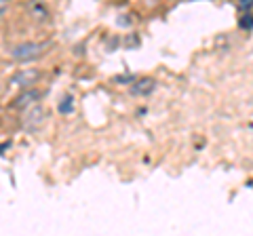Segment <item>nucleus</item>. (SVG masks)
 Listing matches in <instances>:
<instances>
[{"label": "nucleus", "instance_id": "1", "mask_svg": "<svg viewBox=\"0 0 253 236\" xmlns=\"http://www.w3.org/2000/svg\"><path fill=\"white\" fill-rule=\"evenodd\" d=\"M49 49L46 42H36V40H28L21 44H15L11 49V59L19 61V64H32V61L41 59L42 55Z\"/></svg>", "mask_w": 253, "mask_h": 236}, {"label": "nucleus", "instance_id": "3", "mask_svg": "<svg viewBox=\"0 0 253 236\" xmlns=\"http://www.w3.org/2000/svg\"><path fill=\"white\" fill-rule=\"evenodd\" d=\"M41 76H42L41 70H36V68H21L11 76L9 82L13 86H19V89H28V86H34L41 80Z\"/></svg>", "mask_w": 253, "mask_h": 236}, {"label": "nucleus", "instance_id": "7", "mask_svg": "<svg viewBox=\"0 0 253 236\" xmlns=\"http://www.w3.org/2000/svg\"><path fill=\"white\" fill-rule=\"evenodd\" d=\"M72 106H74V99H72V97H66V99H63V104L59 106V112H61V114L72 112Z\"/></svg>", "mask_w": 253, "mask_h": 236}, {"label": "nucleus", "instance_id": "4", "mask_svg": "<svg viewBox=\"0 0 253 236\" xmlns=\"http://www.w3.org/2000/svg\"><path fill=\"white\" fill-rule=\"evenodd\" d=\"M42 97V93L38 91V89H34V86H28V89H23L17 97H15V101L11 104V108H15V110H26V108H30V106H34V104H38V99Z\"/></svg>", "mask_w": 253, "mask_h": 236}, {"label": "nucleus", "instance_id": "6", "mask_svg": "<svg viewBox=\"0 0 253 236\" xmlns=\"http://www.w3.org/2000/svg\"><path fill=\"white\" fill-rule=\"evenodd\" d=\"M239 26H241L243 30H247V32H251V11L243 13V17H241V23H239Z\"/></svg>", "mask_w": 253, "mask_h": 236}, {"label": "nucleus", "instance_id": "2", "mask_svg": "<svg viewBox=\"0 0 253 236\" xmlns=\"http://www.w3.org/2000/svg\"><path fill=\"white\" fill-rule=\"evenodd\" d=\"M44 118H46L44 106L34 104V106H30V108L23 110V127H26L28 131H38L42 127Z\"/></svg>", "mask_w": 253, "mask_h": 236}, {"label": "nucleus", "instance_id": "5", "mask_svg": "<svg viewBox=\"0 0 253 236\" xmlns=\"http://www.w3.org/2000/svg\"><path fill=\"white\" fill-rule=\"evenodd\" d=\"M154 89H156L154 78H139L137 82H133L131 93H133V95H150Z\"/></svg>", "mask_w": 253, "mask_h": 236}]
</instances>
